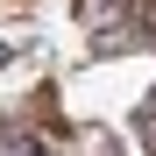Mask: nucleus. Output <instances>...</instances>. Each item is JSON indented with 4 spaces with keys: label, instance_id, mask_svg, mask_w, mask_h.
I'll return each instance as SVG.
<instances>
[{
    "label": "nucleus",
    "instance_id": "nucleus-1",
    "mask_svg": "<svg viewBox=\"0 0 156 156\" xmlns=\"http://www.w3.org/2000/svg\"><path fill=\"white\" fill-rule=\"evenodd\" d=\"M0 156H43L36 142H0Z\"/></svg>",
    "mask_w": 156,
    "mask_h": 156
},
{
    "label": "nucleus",
    "instance_id": "nucleus-2",
    "mask_svg": "<svg viewBox=\"0 0 156 156\" xmlns=\"http://www.w3.org/2000/svg\"><path fill=\"white\" fill-rule=\"evenodd\" d=\"M0 64H7V43H0Z\"/></svg>",
    "mask_w": 156,
    "mask_h": 156
},
{
    "label": "nucleus",
    "instance_id": "nucleus-3",
    "mask_svg": "<svg viewBox=\"0 0 156 156\" xmlns=\"http://www.w3.org/2000/svg\"><path fill=\"white\" fill-rule=\"evenodd\" d=\"M149 29H156V7H149Z\"/></svg>",
    "mask_w": 156,
    "mask_h": 156
}]
</instances>
